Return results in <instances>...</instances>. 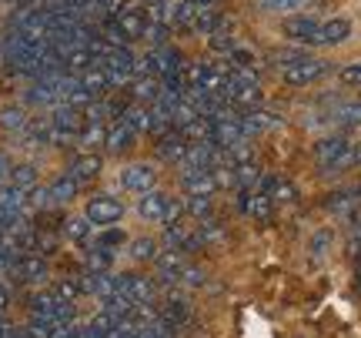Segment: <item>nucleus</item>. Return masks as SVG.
I'll list each match as a JSON object with an SVG mask.
<instances>
[{
    "mask_svg": "<svg viewBox=\"0 0 361 338\" xmlns=\"http://www.w3.org/2000/svg\"><path fill=\"white\" fill-rule=\"evenodd\" d=\"M311 0H258V11L264 13H284V17H291V13L305 11Z\"/></svg>",
    "mask_w": 361,
    "mask_h": 338,
    "instance_id": "nucleus-32",
    "label": "nucleus"
},
{
    "mask_svg": "<svg viewBox=\"0 0 361 338\" xmlns=\"http://www.w3.org/2000/svg\"><path fill=\"white\" fill-rule=\"evenodd\" d=\"M101 171H104V161H101V155H94V151H84V155H78L71 164H67V178H74V181L84 188V184H90V181H97L101 178Z\"/></svg>",
    "mask_w": 361,
    "mask_h": 338,
    "instance_id": "nucleus-11",
    "label": "nucleus"
},
{
    "mask_svg": "<svg viewBox=\"0 0 361 338\" xmlns=\"http://www.w3.org/2000/svg\"><path fill=\"white\" fill-rule=\"evenodd\" d=\"M117 291L121 295H128L130 301H137V305H144V301H154L157 295V285L151 282V278H144V274H117Z\"/></svg>",
    "mask_w": 361,
    "mask_h": 338,
    "instance_id": "nucleus-10",
    "label": "nucleus"
},
{
    "mask_svg": "<svg viewBox=\"0 0 361 338\" xmlns=\"http://www.w3.org/2000/svg\"><path fill=\"white\" fill-rule=\"evenodd\" d=\"M207 44H211V51H218V54H231L234 47H238L231 34H211V37H207Z\"/></svg>",
    "mask_w": 361,
    "mask_h": 338,
    "instance_id": "nucleus-40",
    "label": "nucleus"
},
{
    "mask_svg": "<svg viewBox=\"0 0 361 338\" xmlns=\"http://www.w3.org/2000/svg\"><path fill=\"white\" fill-rule=\"evenodd\" d=\"M164 248L168 251H180V255H188V251H197L201 248V238H197V228L191 222H174V224H164Z\"/></svg>",
    "mask_w": 361,
    "mask_h": 338,
    "instance_id": "nucleus-8",
    "label": "nucleus"
},
{
    "mask_svg": "<svg viewBox=\"0 0 361 338\" xmlns=\"http://www.w3.org/2000/svg\"><path fill=\"white\" fill-rule=\"evenodd\" d=\"M114 248H101V245H94L87 251V255H84V268H87V272H111V268H114Z\"/></svg>",
    "mask_w": 361,
    "mask_h": 338,
    "instance_id": "nucleus-26",
    "label": "nucleus"
},
{
    "mask_svg": "<svg viewBox=\"0 0 361 338\" xmlns=\"http://www.w3.org/2000/svg\"><path fill=\"white\" fill-rule=\"evenodd\" d=\"M128 255L134 261H154L157 255H161V245H157L154 238H134L128 248Z\"/></svg>",
    "mask_w": 361,
    "mask_h": 338,
    "instance_id": "nucleus-33",
    "label": "nucleus"
},
{
    "mask_svg": "<svg viewBox=\"0 0 361 338\" xmlns=\"http://www.w3.org/2000/svg\"><path fill=\"white\" fill-rule=\"evenodd\" d=\"M121 188L134 191V195H147L157 188V171L151 164H128L121 171Z\"/></svg>",
    "mask_w": 361,
    "mask_h": 338,
    "instance_id": "nucleus-9",
    "label": "nucleus"
},
{
    "mask_svg": "<svg viewBox=\"0 0 361 338\" xmlns=\"http://www.w3.org/2000/svg\"><path fill=\"white\" fill-rule=\"evenodd\" d=\"M180 188L184 195H214L221 184H218V174L211 168H191V171H180Z\"/></svg>",
    "mask_w": 361,
    "mask_h": 338,
    "instance_id": "nucleus-12",
    "label": "nucleus"
},
{
    "mask_svg": "<svg viewBox=\"0 0 361 338\" xmlns=\"http://www.w3.org/2000/svg\"><path fill=\"white\" fill-rule=\"evenodd\" d=\"M134 141H137V131L130 128V124H124V121L117 117L114 124L107 128V138H104V147H107L111 155H121V151H128V147H134Z\"/></svg>",
    "mask_w": 361,
    "mask_h": 338,
    "instance_id": "nucleus-17",
    "label": "nucleus"
},
{
    "mask_svg": "<svg viewBox=\"0 0 361 338\" xmlns=\"http://www.w3.org/2000/svg\"><path fill=\"white\" fill-rule=\"evenodd\" d=\"M318 17H311V13H291V17H284L281 20V34L291 44H298V47H311V40H314V34H318Z\"/></svg>",
    "mask_w": 361,
    "mask_h": 338,
    "instance_id": "nucleus-7",
    "label": "nucleus"
},
{
    "mask_svg": "<svg viewBox=\"0 0 361 338\" xmlns=\"http://www.w3.org/2000/svg\"><path fill=\"white\" fill-rule=\"evenodd\" d=\"M338 80H341L345 87H361V61L341 67V71H338Z\"/></svg>",
    "mask_w": 361,
    "mask_h": 338,
    "instance_id": "nucleus-37",
    "label": "nucleus"
},
{
    "mask_svg": "<svg viewBox=\"0 0 361 338\" xmlns=\"http://www.w3.org/2000/svg\"><path fill=\"white\" fill-rule=\"evenodd\" d=\"M11 168H13V161L4 151H0V184H7V178H11Z\"/></svg>",
    "mask_w": 361,
    "mask_h": 338,
    "instance_id": "nucleus-41",
    "label": "nucleus"
},
{
    "mask_svg": "<svg viewBox=\"0 0 361 338\" xmlns=\"http://www.w3.org/2000/svg\"><path fill=\"white\" fill-rule=\"evenodd\" d=\"M361 205V188H341V191H335V195H328V201H324V208L331 211V215H351V211Z\"/></svg>",
    "mask_w": 361,
    "mask_h": 338,
    "instance_id": "nucleus-18",
    "label": "nucleus"
},
{
    "mask_svg": "<svg viewBox=\"0 0 361 338\" xmlns=\"http://www.w3.org/2000/svg\"><path fill=\"white\" fill-rule=\"evenodd\" d=\"M117 27L128 34V40L134 37H144V27H147V17H144V11H137V7H124V11L114 13Z\"/></svg>",
    "mask_w": 361,
    "mask_h": 338,
    "instance_id": "nucleus-19",
    "label": "nucleus"
},
{
    "mask_svg": "<svg viewBox=\"0 0 361 338\" xmlns=\"http://www.w3.org/2000/svg\"><path fill=\"white\" fill-rule=\"evenodd\" d=\"M27 124H30V117H27L24 107H17V104L0 107V128H4V131H13V134H20Z\"/></svg>",
    "mask_w": 361,
    "mask_h": 338,
    "instance_id": "nucleus-30",
    "label": "nucleus"
},
{
    "mask_svg": "<svg viewBox=\"0 0 361 338\" xmlns=\"http://www.w3.org/2000/svg\"><path fill=\"white\" fill-rule=\"evenodd\" d=\"M201 7H207V4H194V0H180L178 7L171 11V24L180 27V30H191L194 20H197V13H201Z\"/></svg>",
    "mask_w": 361,
    "mask_h": 338,
    "instance_id": "nucleus-27",
    "label": "nucleus"
},
{
    "mask_svg": "<svg viewBox=\"0 0 361 338\" xmlns=\"http://www.w3.org/2000/svg\"><path fill=\"white\" fill-rule=\"evenodd\" d=\"M224 27H228V17L218 11H211V7H201V13H197V20H194V34H204V37H211V34H224Z\"/></svg>",
    "mask_w": 361,
    "mask_h": 338,
    "instance_id": "nucleus-20",
    "label": "nucleus"
},
{
    "mask_svg": "<svg viewBox=\"0 0 361 338\" xmlns=\"http://www.w3.org/2000/svg\"><path fill=\"white\" fill-rule=\"evenodd\" d=\"M328 71H331L328 61H322V57H305L301 64L284 67L281 78L288 87H308V84H318L322 78H328Z\"/></svg>",
    "mask_w": 361,
    "mask_h": 338,
    "instance_id": "nucleus-5",
    "label": "nucleus"
},
{
    "mask_svg": "<svg viewBox=\"0 0 361 338\" xmlns=\"http://www.w3.org/2000/svg\"><path fill=\"white\" fill-rule=\"evenodd\" d=\"M84 218H87L94 228H111L124 218V201L114 195H94L84 208Z\"/></svg>",
    "mask_w": 361,
    "mask_h": 338,
    "instance_id": "nucleus-4",
    "label": "nucleus"
},
{
    "mask_svg": "<svg viewBox=\"0 0 361 338\" xmlns=\"http://www.w3.org/2000/svg\"><path fill=\"white\" fill-rule=\"evenodd\" d=\"M104 138H107V124H84V131L78 134L80 147H101Z\"/></svg>",
    "mask_w": 361,
    "mask_h": 338,
    "instance_id": "nucleus-35",
    "label": "nucleus"
},
{
    "mask_svg": "<svg viewBox=\"0 0 361 338\" xmlns=\"http://www.w3.org/2000/svg\"><path fill=\"white\" fill-rule=\"evenodd\" d=\"M188 138L180 134V131H168V134H161L154 144V151L161 161H171V164H180V157H184V151H188Z\"/></svg>",
    "mask_w": 361,
    "mask_h": 338,
    "instance_id": "nucleus-16",
    "label": "nucleus"
},
{
    "mask_svg": "<svg viewBox=\"0 0 361 338\" xmlns=\"http://www.w3.org/2000/svg\"><path fill=\"white\" fill-rule=\"evenodd\" d=\"M137 215H141L144 222L151 224H174L184 218V205H180L178 198L164 195V191H147V195H141V201H137Z\"/></svg>",
    "mask_w": 361,
    "mask_h": 338,
    "instance_id": "nucleus-1",
    "label": "nucleus"
},
{
    "mask_svg": "<svg viewBox=\"0 0 361 338\" xmlns=\"http://www.w3.org/2000/svg\"><path fill=\"white\" fill-rule=\"evenodd\" d=\"M194 4H214V0H194Z\"/></svg>",
    "mask_w": 361,
    "mask_h": 338,
    "instance_id": "nucleus-45",
    "label": "nucleus"
},
{
    "mask_svg": "<svg viewBox=\"0 0 361 338\" xmlns=\"http://www.w3.org/2000/svg\"><path fill=\"white\" fill-rule=\"evenodd\" d=\"M94 245H101V248H121V245H124V231H117L114 224H111V228H104V234H97V238H94Z\"/></svg>",
    "mask_w": 361,
    "mask_h": 338,
    "instance_id": "nucleus-38",
    "label": "nucleus"
},
{
    "mask_svg": "<svg viewBox=\"0 0 361 338\" xmlns=\"http://www.w3.org/2000/svg\"><path fill=\"white\" fill-rule=\"evenodd\" d=\"M64 234L71 238V241L84 245V241H90V234H94V224H90L84 215H78V218H67L64 222Z\"/></svg>",
    "mask_w": 361,
    "mask_h": 338,
    "instance_id": "nucleus-34",
    "label": "nucleus"
},
{
    "mask_svg": "<svg viewBox=\"0 0 361 338\" xmlns=\"http://www.w3.org/2000/svg\"><path fill=\"white\" fill-rule=\"evenodd\" d=\"M74 301H64L54 288L47 291H37V295H30V318H44V322H54V325H61V322H74Z\"/></svg>",
    "mask_w": 361,
    "mask_h": 338,
    "instance_id": "nucleus-2",
    "label": "nucleus"
},
{
    "mask_svg": "<svg viewBox=\"0 0 361 338\" xmlns=\"http://www.w3.org/2000/svg\"><path fill=\"white\" fill-rule=\"evenodd\" d=\"M54 291H57L64 301H78L80 295H84V285H80V278H64V282L54 285Z\"/></svg>",
    "mask_w": 361,
    "mask_h": 338,
    "instance_id": "nucleus-36",
    "label": "nucleus"
},
{
    "mask_svg": "<svg viewBox=\"0 0 361 338\" xmlns=\"http://www.w3.org/2000/svg\"><path fill=\"white\" fill-rule=\"evenodd\" d=\"M358 164H361V141H351L348 147H345V151L322 171V174H341V171H351V168H358Z\"/></svg>",
    "mask_w": 361,
    "mask_h": 338,
    "instance_id": "nucleus-23",
    "label": "nucleus"
},
{
    "mask_svg": "<svg viewBox=\"0 0 361 338\" xmlns=\"http://www.w3.org/2000/svg\"><path fill=\"white\" fill-rule=\"evenodd\" d=\"M7 305H11V288L0 282V312H7Z\"/></svg>",
    "mask_w": 361,
    "mask_h": 338,
    "instance_id": "nucleus-44",
    "label": "nucleus"
},
{
    "mask_svg": "<svg viewBox=\"0 0 361 338\" xmlns=\"http://www.w3.org/2000/svg\"><path fill=\"white\" fill-rule=\"evenodd\" d=\"M348 248H351V255H361V222L355 224V231H351V241H348Z\"/></svg>",
    "mask_w": 361,
    "mask_h": 338,
    "instance_id": "nucleus-42",
    "label": "nucleus"
},
{
    "mask_svg": "<svg viewBox=\"0 0 361 338\" xmlns=\"http://www.w3.org/2000/svg\"><path fill=\"white\" fill-rule=\"evenodd\" d=\"M238 208L245 211L247 218H255V222H268L271 211H274V201H271L264 191L247 188V191H241V198H238Z\"/></svg>",
    "mask_w": 361,
    "mask_h": 338,
    "instance_id": "nucleus-15",
    "label": "nucleus"
},
{
    "mask_svg": "<svg viewBox=\"0 0 361 338\" xmlns=\"http://www.w3.org/2000/svg\"><path fill=\"white\" fill-rule=\"evenodd\" d=\"M328 121L335 124V128H361V101H351V104H338Z\"/></svg>",
    "mask_w": 361,
    "mask_h": 338,
    "instance_id": "nucleus-25",
    "label": "nucleus"
},
{
    "mask_svg": "<svg viewBox=\"0 0 361 338\" xmlns=\"http://www.w3.org/2000/svg\"><path fill=\"white\" fill-rule=\"evenodd\" d=\"M180 205H184V215L194 218V222H204V218H211V211H214V201L207 195H188Z\"/></svg>",
    "mask_w": 361,
    "mask_h": 338,
    "instance_id": "nucleus-28",
    "label": "nucleus"
},
{
    "mask_svg": "<svg viewBox=\"0 0 361 338\" xmlns=\"http://www.w3.org/2000/svg\"><path fill=\"white\" fill-rule=\"evenodd\" d=\"M178 285L184 288H201L204 285V272L201 268H194V265H184V272H180V282Z\"/></svg>",
    "mask_w": 361,
    "mask_h": 338,
    "instance_id": "nucleus-39",
    "label": "nucleus"
},
{
    "mask_svg": "<svg viewBox=\"0 0 361 338\" xmlns=\"http://www.w3.org/2000/svg\"><path fill=\"white\" fill-rule=\"evenodd\" d=\"M351 37V24L345 17H331V20H322L318 24V34L311 40V47H335V44H345Z\"/></svg>",
    "mask_w": 361,
    "mask_h": 338,
    "instance_id": "nucleus-13",
    "label": "nucleus"
},
{
    "mask_svg": "<svg viewBox=\"0 0 361 338\" xmlns=\"http://www.w3.org/2000/svg\"><path fill=\"white\" fill-rule=\"evenodd\" d=\"M305 57H308V51H305V47H274V51L268 54V61L271 64H278L284 71V67H295V64H301V61H305Z\"/></svg>",
    "mask_w": 361,
    "mask_h": 338,
    "instance_id": "nucleus-31",
    "label": "nucleus"
},
{
    "mask_svg": "<svg viewBox=\"0 0 361 338\" xmlns=\"http://www.w3.org/2000/svg\"><path fill=\"white\" fill-rule=\"evenodd\" d=\"M130 94H134V104H144V107L154 104L157 94H161V80H157V78H137Z\"/></svg>",
    "mask_w": 361,
    "mask_h": 338,
    "instance_id": "nucleus-29",
    "label": "nucleus"
},
{
    "mask_svg": "<svg viewBox=\"0 0 361 338\" xmlns=\"http://www.w3.org/2000/svg\"><path fill=\"white\" fill-rule=\"evenodd\" d=\"M324 248H328V234H318V238H314V258L318 261L324 258Z\"/></svg>",
    "mask_w": 361,
    "mask_h": 338,
    "instance_id": "nucleus-43",
    "label": "nucleus"
},
{
    "mask_svg": "<svg viewBox=\"0 0 361 338\" xmlns=\"http://www.w3.org/2000/svg\"><path fill=\"white\" fill-rule=\"evenodd\" d=\"M184 265H188V255H180V251H168V248H164V251L154 258L157 282H161V285H178Z\"/></svg>",
    "mask_w": 361,
    "mask_h": 338,
    "instance_id": "nucleus-14",
    "label": "nucleus"
},
{
    "mask_svg": "<svg viewBox=\"0 0 361 338\" xmlns=\"http://www.w3.org/2000/svg\"><path fill=\"white\" fill-rule=\"evenodd\" d=\"M78 195H80V184L74 181V178H67V174H61V178H57V181H51V188H47L51 205H71Z\"/></svg>",
    "mask_w": 361,
    "mask_h": 338,
    "instance_id": "nucleus-22",
    "label": "nucleus"
},
{
    "mask_svg": "<svg viewBox=\"0 0 361 338\" xmlns=\"http://www.w3.org/2000/svg\"><path fill=\"white\" fill-rule=\"evenodd\" d=\"M97 67L104 71V78H107L111 87H121V84H128V80L134 78L137 57L130 54V47H111V44H107V51L101 54Z\"/></svg>",
    "mask_w": 361,
    "mask_h": 338,
    "instance_id": "nucleus-3",
    "label": "nucleus"
},
{
    "mask_svg": "<svg viewBox=\"0 0 361 338\" xmlns=\"http://www.w3.org/2000/svg\"><path fill=\"white\" fill-rule=\"evenodd\" d=\"M7 274H11L13 282H20V285H44L51 278V265L40 258V255H20L11 265Z\"/></svg>",
    "mask_w": 361,
    "mask_h": 338,
    "instance_id": "nucleus-6",
    "label": "nucleus"
},
{
    "mask_svg": "<svg viewBox=\"0 0 361 338\" xmlns=\"http://www.w3.org/2000/svg\"><path fill=\"white\" fill-rule=\"evenodd\" d=\"M348 144H351L348 138H324V141H318L314 144V164L324 171L338 155H341V151H345V147H348Z\"/></svg>",
    "mask_w": 361,
    "mask_h": 338,
    "instance_id": "nucleus-21",
    "label": "nucleus"
},
{
    "mask_svg": "<svg viewBox=\"0 0 361 338\" xmlns=\"http://www.w3.org/2000/svg\"><path fill=\"white\" fill-rule=\"evenodd\" d=\"M40 181V174H37V164H13L11 168V178H7V184H13V188H20V191H34Z\"/></svg>",
    "mask_w": 361,
    "mask_h": 338,
    "instance_id": "nucleus-24",
    "label": "nucleus"
}]
</instances>
